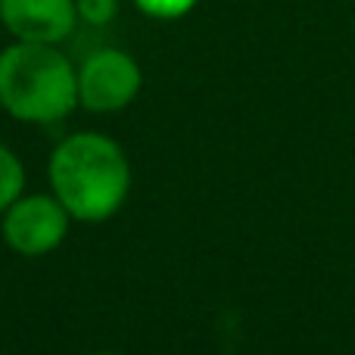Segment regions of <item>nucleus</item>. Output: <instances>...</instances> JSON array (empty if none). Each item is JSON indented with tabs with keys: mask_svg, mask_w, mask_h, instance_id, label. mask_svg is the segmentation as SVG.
<instances>
[{
	"mask_svg": "<svg viewBox=\"0 0 355 355\" xmlns=\"http://www.w3.org/2000/svg\"><path fill=\"white\" fill-rule=\"evenodd\" d=\"M47 178L53 196L72 221L100 225L122 212L131 193V166L125 150L100 131H78L50 153Z\"/></svg>",
	"mask_w": 355,
	"mask_h": 355,
	"instance_id": "nucleus-1",
	"label": "nucleus"
},
{
	"mask_svg": "<svg viewBox=\"0 0 355 355\" xmlns=\"http://www.w3.org/2000/svg\"><path fill=\"white\" fill-rule=\"evenodd\" d=\"M78 106V66L60 44L12 41L0 50V110L25 125L62 122Z\"/></svg>",
	"mask_w": 355,
	"mask_h": 355,
	"instance_id": "nucleus-2",
	"label": "nucleus"
},
{
	"mask_svg": "<svg viewBox=\"0 0 355 355\" xmlns=\"http://www.w3.org/2000/svg\"><path fill=\"white\" fill-rule=\"evenodd\" d=\"M144 87V69L128 50L100 47L78 66V106L97 116L128 110Z\"/></svg>",
	"mask_w": 355,
	"mask_h": 355,
	"instance_id": "nucleus-3",
	"label": "nucleus"
},
{
	"mask_svg": "<svg viewBox=\"0 0 355 355\" xmlns=\"http://www.w3.org/2000/svg\"><path fill=\"white\" fill-rule=\"evenodd\" d=\"M72 215L66 212L53 193H22L3 215H0V231L3 240L16 256H47L60 250L69 237Z\"/></svg>",
	"mask_w": 355,
	"mask_h": 355,
	"instance_id": "nucleus-4",
	"label": "nucleus"
},
{
	"mask_svg": "<svg viewBox=\"0 0 355 355\" xmlns=\"http://www.w3.org/2000/svg\"><path fill=\"white\" fill-rule=\"evenodd\" d=\"M0 25L12 41L62 44L81 22L75 0H0Z\"/></svg>",
	"mask_w": 355,
	"mask_h": 355,
	"instance_id": "nucleus-5",
	"label": "nucleus"
},
{
	"mask_svg": "<svg viewBox=\"0 0 355 355\" xmlns=\"http://www.w3.org/2000/svg\"><path fill=\"white\" fill-rule=\"evenodd\" d=\"M25 193V166L10 147L0 144V215Z\"/></svg>",
	"mask_w": 355,
	"mask_h": 355,
	"instance_id": "nucleus-6",
	"label": "nucleus"
},
{
	"mask_svg": "<svg viewBox=\"0 0 355 355\" xmlns=\"http://www.w3.org/2000/svg\"><path fill=\"white\" fill-rule=\"evenodd\" d=\"M119 6L122 0H75V12H78L81 25H91V28H103L112 25L119 16Z\"/></svg>",
	"mask_w": 355,
	"mask_h": 355,
	"instance_id": "nucleus-7",
	"label": "nucleus"
},
{
	"mask_svg": "<svg viewBox=\"0 0 355 355\" xmlns=\"http://www.w3.org/2000/svg\"><path fill=\"white\" fill-rule=\"evenodd\" d=\"M200 0H135V6L144 12L147 19H156V22H175V19H184Z\"/></svg>",
	"mask_w": 355,
	"mask_h": 355,
	"instance_id": "nucleus-8",
	"label": "nucleus"
},
{
	"mask_svg": "<svg viewBox=\"0 0 355 355\" xmlns=\"http://www.w3.org/2000/svg\"><path fill=\"white\" fill-rule=\"evenodd\" d=\"M91 355H119V352H91Z\"/></svg>",
	"mask_w": 355,
	"mask_h": 355,
	"instance_id": "nucleus-9",
	"label": "nucleus"
}]
</instances>
